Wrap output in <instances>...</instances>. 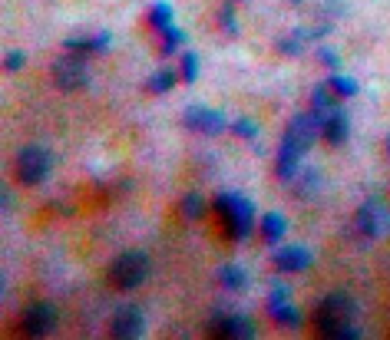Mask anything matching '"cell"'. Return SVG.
I'll use <instances>...</instances> for the list:
<instances>
[{
    "label": "cell",
    "instance_id": "18",
    "mask_svg": "<svg viewBox=\"0 0 390 340\" xmlns=\"http://www.w3.org/2000/svg\"><path fill=\"white\" fill-rule=\"evenodd\" d=\"M149 23H153L156 33H166V30L172 27V4H166V0H156L153 10H149Z\"/></svg>",
    "mask_w": 390,
    "mask_h": 340
},
{
    "label": "cell",
    "instance_id": "4",
    "mask_svg": "<svg viewBox=\"0 0 390 340\" xmlns=\"http://www.w3.org/2000/svg\"><path fill=\"white\" fill-rule=\"evenodd\" d=\"M146 274H149V258L143 251H126L109 265V284L119 291H133L146 281Z\"/></svg>",
    "mask_w": 390,
    "mask_h": 340
},
{
    "label": "cell",
    "instance_id": "27",
    "mask_svg": "<svg viewBox=\"0 0 390 340\" xmlns=\"http://www.w3.org/2000/svg\"><path fill=\"white\" fill-rule=\"evenodd\" d=\"M23 63H27V53H20V50H10L7 60H4V67L13 73V70H23Z\"/></svg>",
    "mask_w": 390,
    "mask_h": 340
},
{
    "label": "cell",
    "instance_id": "26",
    "mask_svg": "<svg viewBox=\"0 0 390 340\" xmlns=\"http://www.w3.org/2000/svg\"><path fill=\"white\" fill-rule=\"evenodd\" d=\"M232 133L242 136V139H255V136H258V126L251 123V119H235V123H232Z\"/></svg>",
    "mask_w": 390,
    "mask_h": 340
},
{
    "label": "cell",
    "instance_id": "3",
    "mask_svg": "<svg viewBox=\"0 0 390 340\" xmlns=\"http://www.w3.org/2000/svg\"><path fill=\"white\" fill-rule=\"evenodd\" d=\"M215 212H219L222 228H225L229 238L245 241L251 235V228H255V208H251L248 199H242L235 192H222L219 199H215Z\"/></svg>",
    "mask_w": 390,
    "mask_h": 340
},
{
    "label": "cell",
    "instance_id": "13",
    "mask_svg": "<svg viewBox=\"0 0 390 340\" xmlns=\"http://www.w3.org/2000/svg\"><path fill=\"white\" fill-rule=\"evenodd\" d=\"M337 109H341V103H337V96L327 89V83L314 86V93H311V116H314V123L324 126L334 113H337Z\"/></svg>",
    "mask_w": 390,
    "mask_h": 340
},
{
    "label": "cell",
    "instance_id": "25",
    "mask_svg": "<svg viewBox=\"0 0 390 340\" xmlns=\"http://www.w3.org/2000/svg\"><path fill=\"white\" fill-rule=\"evenodd\" d=\"M219 23H222V30H225L229 37H235V33H238V20H235V13H232V4H225V7H222Z\"/></svg>",
    "mask_w": 390,
    "mask_h": 340
},
{
    "label": "cell",
    "instance_id": "11",
    "mask_svg": "<svg viewBox=\"0 0 390 340\" xmlns=\"http://www.w3.org/2000/svg\"><path fill=\"white\" fill-rule=\"evenodd\" d=\"M20 327L30 334V337H43V334H50L53 327H57V307L53 304H33V307H27L23 311V317H20Z\"/></svg>",
    "mask_w": 390,
    "mask_h": 340
},
{
    "label": "cell",
    "instance_id": "20",
    "mask_svg": "<svg viewBox=\"0 0 390 340\" xmlns=\"http://www.w3.org/2000/svg\"><path fill=\"white\" fill-rule=\"evenodd\" d=\"M175 79H179V76L172 73V70H159V73H153V76H149V83H146V89H149V93H169L172 86H175Z\"/></svg>",
    "mask_w": 390,
    "mask_h": 340
},
{
    "label": "cell",
    "instance_id": "5",
    "mask_svg": "<svg viewBox=\"0 0 390 340\" xmlns=\"http://www.w3.org/2000/svg\"><path fill=\"white\" fill-rule=\"evenodd\" d=\"M53 169V159H50L47 149H40V146H27V149L17 155V179L23 185H40V182L50 175Z\"/></svg>",
    "mask_w": 390,
    "mask_h": 340
},
{
    "label": "cell",
    "instance_id": "19",
    "mask_svg": "<svg viewBox=\"0 0 390 340\" xmlns=\"http://www.w3.org/2000/svg\"><path fill=\"white\" fill-rule=\"evenodd\" d=\"M261 235H265V241H281V238H285V218L275 215V212H268V215L261 218Z\"/></svg>",
    "mask_w": 390,
    "mask_h": 340
},
{
    "label": "cell",
    "instance_id": "16",
    "mask_svg": "<svg viewBox=\"0 0 390 340\" xmlns=\"http://www.w3.org/2000/svg\"><path fill=\"white\" fill-rule=\"evenodd\" d=\"M347 133H351V123H347V113H344V109H337V113L321 126V136L327 139V146H344Z\"/></svg>",
    "mask_w": 390,
    "mask_h": 340
},
{
    "label": "cell",
    "instance_id": "17",
    "mask_svg": "<svg viewBox=\"0 0 390 340\" xmlns=\"http://www.w3.org/2000/svg\"><path fill=\"white\" fill-rule=\"evenodd\" d=\"M219 281H222V287H229V291H242V287H248V274L242 265H225L219 271Z\"/></svg>",
    "mask_w": 390,
    "mask_h": 340
},
{
    "label": "cell",
    "instance_id": "29",
    "mask_svg": "<svg viewBox=\"0 0 390 340\" xmlns=\"http://www.w3.org/2000/svg\"><path fill=\"white\" fill-rule=\"evenodd\" d=\"M10 208H13V195L7 192V195H4V212H10Z\"/></svg>",
    "mask_w": 390,
    "mask_h": 340
},
{
    "label": "cell",
    "instance_id": "14",
    "mask_svg": "<svg viewBox=\"0 0 390 340\" xmlns=\"http://www.w3.org/2000/svg\"><path fill=\"white\" fill-rule=\"evenodd\" d=\"M275 265L278 271H305L311 268V251L301 245H285L275 251Z\"/></svg>",
    "mask_w": 390,
    "mask_h": 340
},
{
    "label": "cell",
    "instance_id": "24",
    "mask_svg": "<svg viewBox=\"0 0 390 340\" xmlns=\"http://www.w3.org/2000/svg\"><path fill=\"white\" fill-rule=\"evenodd\" d=\"M195 76H199V57L195 53H182V79L195 83Z\"/></svg>",
    "mask_w": 390,
    "mask_h": 340
},
{
    "label": "cell",
    "instance_id": "12",
    "mask_svg": "<svg viewBox=\"0 0 390 340\" xmlns=\"http://www.w3.org/2000/svg\"><path fill=\"white\" fill-rule=\"evenodd\" d=\"M146 334V317L139 307H119L113 317V337L119 340H133Z\"/></svg>",
    "mask_w": 390,
    "mask_h": 340
},
{
    "label": "cell",
    "instance_id": "21",
    "mask_svg": "<svg viewBox=\"0 0 390 340\" xmlns=\"http://www.w3.org/2000/svg\"><path fill=\"white\" fill-rule=\"evenodd\" d=\"M182 43H185V30H179L175 27V23H172L169 30H166V33H162V57H169V53H175V50L182 47Z\"/></svg>",
    "mask_w": 390,
    "mask_h": 340
},
{
    "label": "cell",
    "instance_id": "6",
    "mask_svg": "<svg viewBox=\"0 0 390 340\" xmlns=\"http://www.w3.org/2000/svg\"><path fill=\"white\" fill-rule=\"evenodd\" d=\"M53 83H57L60 89H67V93L86 89L90 70H86V63H83V53H67V57H60L57 63H53Z\"/></svg>",
    "mask_w": 390,
    "mask_h": 340
},
{
    "label": "cell",
    "instance_id": "2",
    "mask_svg": "<svg viewBox=\"0 0 390 340\" xmlns=\"http://www.w3.org/2000/svg\"><path fill=\"white\" fill-rule=\"evenodd\" d=\"M357 321V304L347 294H327L318 307H314V327L327 340H347L361 337V331L354 327Z\"/></svg>",
    "mask_w": 390,
    "mask_h": 340
},
{
    "label": "cell",
    "instance_id": "10",
    "mask_svg": "<svg viewBox=\"0 0 390 340\" xmlns=\"http://www.w3.org/2000/svg\"><path fill=\"white\" fill-rule=\"evenodd\" d=\"M288 297H291V291H288V284H271V297H268V311H271V317H275L278 324H285V327H291V331H298L301 327V311L298 307H291L288 304Z\"/></svg>",
    "mask_w": 390,
    "mask_h": 340
},
{
    "label": "cell",
    "instance_id": "7",
    "mask_svg": "<svg viewBox=\"0 0 390 340\" xmlns=\"http://www.w3.org/2000/svg\"><path fill=\"white\" fill-rule=\"evenodd\" d=\"M357 228L364 238H387L390 235V208L381 199H367L357 212Z\"/></svg>",
    "mask_w": 390,
    "mask_h": 340
},
{
    "label": "cell",
    "instance_id": "30",
    "mask_svg": "<svg viewBox=\"0 0 390 340\" xmlns=\"http://www.w3.org/2000/svg\"><path fill=\"white\" fill-rule=\"evenodd\" d=\"M387 152H390V139H387Z\"/></svg>",
    "mask_w": 390,
    "mask_h": 340
},
{
    "label": "cell",
    "instance_id": "9",
    "mask_svg": "<svg viewBox=\"0 0 390 340\" xmlns=\"http://www.w3.org/2000/svg\"><path fill=\"white\" fill-rule=\"evenodd\" d=\"M209 334L222 340H248L255 337V324L242 317V314H219L209 321Z\"/></svg>",
    "mask_w": 390,
    "mask_h": 340
},
{
    "label": "cell",
    "instance_id": "8",
    "mask_svg": "<svg viewBox=\"0 0 390 340\" xmlns=\"http://www.w3.org/2000/svg\"><path fill=\"white\" fill-rule=\"evenodd\" d=\"M182 123L202 136H219L229 129V119H225L219 109H205V106H189V109L182 113Z\"/></svg>",
    "mask_w": 390,
    "mask_h": 340
},
{
    "label": "cell",
    "instance_id": "15",
    "mask_svg": "<svg viewBox=\"0 0 390 340\" xmlns=\"http://www.w3.org/2000/svg\"><path fill=\"white\" fill-rule=\"evenodd\" d=\"M109 43H113V37L109 33H96V37L83 40V37H67L63 40V50L67 53H103V50H109Z\"/></svg>",
    "mask_w": 390,
    "mask_h": 340
},
{
    "label": "cell",
    "instance_id": "23",
    "mask_svg": "<svg viewBox=\"0 0 390 340\" xmlns=\"http://www.w3.org/2000/svg\"><path fill=\"white\" fill-rule=\"evenodd\" d=\"M182 215H185V221H199V218L205 215V202H202L199 195H185V199H182Z\"/></svg>",
    "mask_w": 390,
    "mask_h": 340
},
{
    "label": "cell",
    "instance_id": "22",
    "mask_svg": "<svg viewBox=\"0 0 390 340\" xmlns=\"http://www.w3.org/2000/svg\"><path fill=\"white\" fill-rule=\"evenodd\" d=\"M327 89H331L334 96H357V83H354L351 76H337V73H334L331 79H327Z\"/></svg>",
    "mask_w": 390,
    "mask_h": 340
},
{
    "label": "cell",
    "instance_id": "1",
    "mask_svg": "<svg viewBox=\"0 0 390 340\" xmlns=\"http://www.w3.org/2000/svg\"><path fill=\"white\" fill-rule=\"evenodd\" d=\"M318 133H321V126L314 123L311 113L295 116V119H291L285 139H281V149H278V165H275V172H278V179H281V182H291L298 175L301 155H305V152L314 146Z\"/></svg>",
    "mask_w": 390,
    "mask_h": 340
},
{
    "label": "cell",
    "instance_id": "28",
    "mask_svg": "<svg viewBox=\"0 0 390 340\" xmlns=\"http://www.w3.org/2000/svg\"><path fill=\"white\" fill-rule=\"evenodd\" d=\"M318 57H321V63H324V67H331V70H337V67H341V57H337L334 50H321Z\"/></svg>",
    "mask_w": 390,
    "mask_h": 340
}]
</instances>
